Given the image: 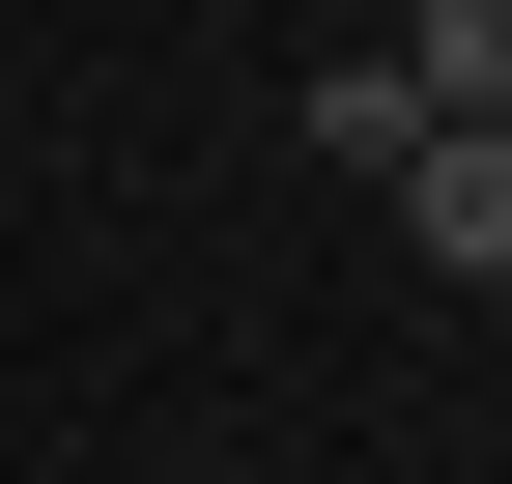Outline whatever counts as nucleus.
<instances>
[{"mask_svg":"<svg viewBox=\"0 0 512 484\" xmlns=\"http://www.w3.org/2000/svg\"><path fill=\"white\" fill-rule=\"evenodd\" d=\"M399 86L427 114H512V0H399Z\"/></svg>","mask_w":512,"mask_h":484,"instance_id":"nucleus-2","label":"nucleus"},{"mask_svg":"<svg viewBox=\"0 0 512 484\" xmlns=\"http://www.w3.org/2000/svg\"><path fill=\"white\" fill-rule=\"evenodd\" d=\"M313 143H342V171H399V143H427V86H399V29H342V57H313Z\"/></svg>","mask_w":512,"mask_h":484,"instance_id":"nucleus-1","label":"nucleus"}]
</instances>
